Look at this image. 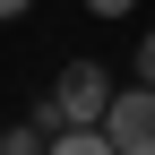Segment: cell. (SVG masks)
<instances>
[{"mask_svg":"<svg viewBox=\"0 0 155 155\" xmlns=\"http://www.w3.org/2000/svg\"><path fill=\"white\" fill-rule=\"evenodd\" d=\"M0 155H43V138H35V129H17V138L0 147Z\"/></svg>","mask_w":155,"mask_h":155,"instance_id":"cell-4","label":"cell"},{"mask_svg":"<svg viewBox=\"0 0 155 155\" xmlns=\"http://www.w3.org/2000/svg\"><path fill=\"white\" fill-rule=\"evenodd\" d=\"M43 155H121V147H112L104 129H61V138H52Z\"/></svg>","mask_w":155,"mask_h":155,"instance_id":"cell-3","label":"cell"},{"mask_svg":"<svg viewBox=\"0 0 155 155\" xmlns=\"http://www.w3.org/2000/svg\"><path fill=\"white\" fill-rule=\"evenodd\" d=\"M104 138L121 147V155H155V86L138 78L129 95H112V112H104Z\"/></svg>","mask_w":155,"mask_h":155,"instance_id":"cell-2","label":"cell"},{"mask_svg":"<svg viewBox=\"0 0 155 155\" xmlns=\"http://www.w3.org/2000/svg\"><path fill=\"white\" fill-rule=\"evenodd\" d=\"M17 9H35V0H0V17H17Z\"/></svg>","mask_w":155,"mask_h":155,"instance_id":"cell-7","label":"cell"},{"mask_svg":"<svg viewBox=\"0 0 155 155\" xmlns=\"http://www.w3.org/2000/svg\"><path fill=\"white\" fill-rule=\"evenodd\" d=\"M104 112H112V78L95 61H69L61 86L43 95V129H104Z\"/></svg>","mask_w":155,"mask_h":155,"instance_id":"cell-1","label":"cell"},{"mask_svg":"<svg viewBox=\"0 0 155 155\" xmlns=\"http://www.w3.org/2000/svg\"><path fill=\"white\" fill-rule=\"evenodd\" d=\"M138 78L155 86V26H147V43H138Z\"/></svg>","mask_w":155,"mask_h":155,"instance_id":"cell-5","label":"cell"},{"mask_svg":"<svg viewBox=\"0 0 155 155\" xmlns=\"http://www.w3.org/2000/svg\"><path fill=\"white\" fill-rule=\"evenodd\" d=\"M86 9H95V17H129L138 0H86Z\"/></svg>","mask_w":155,"mask_h":155,"instance_id":"cell-6","label":"cell"}]
</instances>
